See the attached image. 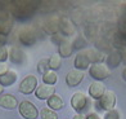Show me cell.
<instances>
[{"label":"cell","instance_id":"cell-3","mask_svg":"<svg viewBox=\"0 0 126 119\" xmlns=\"http://www.w3.org/2000/svg\"><path fill=\"white\" fill-rule=\"evenodd\" d=\"M18 111L22 118L25 119H36L39 115V111L36 109V106L33 105L31 101L23 100L22 102H19L18 105Z\"/></svg>","mask_w":126,"mask_h":119},{"label":"cell","instance_id":"cell-18","mask_svg":"<svg viewBox=\"0 0 126 119\" xmlns=\"http://www.w3.org/2000/svg\"><path fill=\"white\" fill-rule=\"evenodd\" d=\"M75 69L76 70H80V71H84L90 67V61L89 58L86 57V54L84 52H80L76 57H75Z\"/></svg>","mask_w":126,"mask_h":119},{"label":"cell","instance_id":"cell-35","mask_svg":"<svg viewBox=\"0 0 126 119\" xmlns=\"http://www.w3.org/2000/svg\"><path fill=\"white\" fill-rule=\"evenodd\" d=\"M120 52H121V56H122V61H125V64H126V48L120 50Z\"/></svg>","mask_w":126,"mask_h":119},{"label":"cell","instance_id":"cell-2","mask_svg":"<svg viewBox=\"0 0 126 119\" xmlns=\"http://www.w3.org/2000/svg\"><path fill=\"white\" fill-rule=\"evenodd\" d=\"M89 75L95 82H102L111 75V70L106 64H93L89 67Z\"/></svg>","mask_w":126,"mask_h":119},{"label":"cell","instance_id":"cell-33","mask_svg":"<svg viewBox=\"0 0 126 119\" xmlns=\"http://www.w3.org/2000/svg\"><path fill=\"white\" fill-rule=\"evenodd\" d=\"M85 119H100V117L96 113H90V114H88L85 117Z\"/></svg>","mask_w":126,"mask_h":119},{"label":"cell","instance_id":"cell-20","mask_svg":"<svg viewBox=\"0 0 126 119\" xmlns=\"http://www.w3.org/2000/svg\"><path fill=\"white\" fill-rule=\"evenodd\" d=\"M58 52H59V56L63 58H67L70 57L73 52V47H72V43L70 40H63L59 45H58Z\"/></svg>","mask_w":126,"mask_h":119},{"label":"cell","instance_id":"cell-8","mask_svg":"<svg viewBox=\"0 0 126 119\" xmlns=\"http://www.w3.org/2000/svg\"><path fill=\"white\" fill-rule=\"evenodd\" d=\"M71 106L73 110H76L77 113L82 111L85 107L88 106V97L82 92H76L73 93L71 97Z\"/></svg>","mask_w":126,"mask_h":119},{"label":"cell","instance_id":"cell-37","mask_svg":"<svg viewBox=\"0 0 126 119\" xmlns=\"http://www.w3.org/2000/svg\"><path fill=\"white\" fill-rule=\"evenodd\" d=\"M121 75H122V79L126 82V66H125V69L122 70V74H121Z\"/></svg>","mask_w":126,"mask_h":119},{"label":"cell","instance_id":"cell-24","mask_svg":"<svg viewBox=\"0 0 126 119\" xmlns=\"http://www.w3.org/2000/svg\"><path fill=\"white\" fill-rule=\"evenodd\" d=\"M62 66V57L59 54H53L49 57V67L50 70L53 71H57L58 69H61Z\"/></svg>","mask_w":126,"mask_h":119},{"label":"cell","instance_id":"cell-38","mask_svg":"<svg viewBox=\"0 0 126 119\" xmlns=\"http://www.w3.org/2000/svg\"><path fill=\"white\" fill-rule=\"evenodd\" d=\"M3 92H4V87L1 86V84H0V95H1Z\"/></svg>","mask_w":126,"mask_h":119},{"label":"cell","instance_id":"cell-34","mask_svg":"<svg viewBox=\"0 0 126 119\" xmlns=\"http://www.w3.org/2000/svg\"><path fill=\"white\" fill-rule=\"evenodd\" d=\"M5 43H7V36H4V35L0 34V48L5 47Z\"/></svg>","mask_w":126,"mask_h":119},{"label":"cell","instance_id":"cell-14","mask_svg":"<svg viewBox=\"0 0 126 119\" xmlns=\"http://www.w3.org/2000/svg\"><path fill=\"white\" fill-rule=\"evenodd\" d=\"M84 53L86 54V57L89 58L90 64L91 62H93V64H103V61H104V58H106L104 53H103L102 50H99V49L90 48V49L84 50Z\"/></svg>","mask_w":126,"mask_h":119},{"label":"cell","instance_id":"cell-10","mask_svg":"<svg viewBox=\"0 0 126 119\" xmlns=\"http://www.w3.org/2000/svg\"><path fill=\"white\" fill-rule=\"evenodd\" d=\"M59 32L64 36H72L75 34V26L68 17H59Z\"/></svg>","mask_w":126,"mask_h":119},{"label":"cell","instance_id":"cell-23","mask_svg":"<svg viewBox=\"0 0 126 119\" xmlns=\"http://www.w3.org/2000/svg\"><path fill=\"white\" fill-rule=\"evenodd\" d=\"M43 80L44 84H48V86H54L58 80V76H57V72L53 70H49L48 72H45L43 75Z\"/></svg>","mask_w":126,"mask_h":119},{"label":"cell","instance_id":"cell-13","mask_svg":"<svg viewBox=\"0 0 126 119\" xmlns=\"http://www.w3.org/2000/svg\"><path fill=\"white\" fill-rule=\"evenodd\" d=\"M106 87L102 82H93L89 86V95L91 98L94 100H99L103 95L106 93Z\"/></svg>","mask_w":126,"mask_h":119},{"label":"cell","instance_id":"cell-29","mask_svg":"<svg viewBox=\"0 0 126 119\" xmlns=\"http://www.w3.org/2000/svg\"><path fill=\"white\" fill-rule=\"evenodd\" d=\"M9 57V49L8 48H5V47H1L0 48V62H4L8 60Z\"/></svg>","mask_w":126,"mask_h":119},{"label":"cell","instance_id":"cell-39","mask_svg":"<svg viewBox=\"0 0 126 119\" xmlns=\"http://www.w3.org/2000/svg\"><path fill=\"white\" fill-rule=\"evenodd\" d=\"M125 34H126V32H125Z\"/></svg>","mask_w":126,"mask_h":119},{"label":"cell","instance_id":"cell-28","mask_svg":"<svg viewBox=\"0 0 126 119\" xmlns=\"http://www.w3.org/2000/svg\"><path fill=\"white\" fill-rule=\"evenodd\" d=\"M85 45H86V40L84 39V36H77L76 39H75V42L72 43V47H73V49H77V50H80V49H82Z\"/></svg>","mask_w":126,"mask_h":119},{"label":"cell","instance_id":"cell-25","mask_svg":"<svg viewBox=\"0 0 126 119\" xmlns=\"http://www.w3.org/2000/svg\"><path fill=\"white\" fill-rule=\"evenodd\" d=\"M40 117H41V119H58V114H57L55 111L50 110L49 107L41 109V111H40Z\"/></svg>","mask_w":126,"mask_h":119},{"label":"cell","instance_id":"cell-5","mask_svg":"<svg viewBox=\"0 0 126 119\" xmlns=\"http://www.w3.org/2000/svg\"><path fill=\"white\" fill-rule=\"evenodd\" d=\"M36 88H37V79L35 75H27L19 83V91L23 95H30L35 92Z\"/></svg>","mask_w":126,"mask_h":119},{"label":"cell","instance_id":"cell-27","mask_svg":"<svg viewBox=\"0 0 126 119\" xmlns=\"http://www.w3.org/2000/svg\"><path fill=\"white\" fill-rule=\"evenodd\" d=\"M118 30L126 32V4L124 9L121 10V16H120V20H118Z\"/></svg>","mask_w":126,"mask_h":119},{"label":"cell","instance_id":"cell-12","mask_svg":"<svg viewBox=\"0 0 126 119\" xmlns=\"http://www.w3.org/2000/svg\"><path fill=\"white\" fill-rule=\"evenodd\" d=\"M53 95H55L54 86H48V84H41L35 91V96L39 100H48Z\"/></svg>","mask_w":126,"mask_h":119},{"label":"cell","instance_id":"cell-31","mask_svg":"<svg viewBox=\"0 0 126 119\" xmlns=\"http://www.w3.org/2000/svg\"><path fill=\"white\" fill-rule=\"evenodd\" d=\"M63 40H64V38H63V35L61 32L58 34H54V35H51V43L53 44H57V45H59Z\"/></svg>","mask_w":126,"mask_h":119},{"label":"cell","instance_id":"cell-30","mask_svg":"<svg viewBox=\"0 0 126 119\" xmlns=\"http://www.w3.org/2000/svg\"><path fill=\"white\" fill-rule=\"evenodd\" d=\"M104 119H120V113H118L116 109L110 110V111H107V113H106Z\"/></svg>","mask_w":126,"mask_h":119},{"label":"cell","instance_id":"cell-19","mask_svg":"<svg viewBox=\"0 0 126 119\" xmlns=\"http://www.w3.org/2000/svg\"><path fill=\"white\" fill-rule=\"evenodd\" d=\"M17 80V72L14 70H8L5 74L0 75V84L3 87H9L13 86Z\"/></svg>","mask_w":126,"mask_h":119},{"label":"cell","instance_id":"cell-6","mask_svg":"<svg viewBox=\"0 0 126 119\" xmlns=\"http://www.w3.org/2000/svg\"><path fill=\"white\" fill-rule=\"evenodd\" d=\"M37 32L32 27H23L19 31V40L23 45H32L36 43Z\"/></svg>","mask_w":126,"mask_h":119},{"label":"cell","instance_id":"cell-21","mask_svg":"<svg viewBox=\"0 0 126 119\" xmlns=\"http://www.w3.org/2000/svg\"><path fill=\"white\" fill-rule=\"evenodd\" d=\"M47 104H48L49 109L53 110V111L62 110L63 106H64V104H63V100L59 97V96H57V95H53L51 97H49V98L47 100Z\"/></svg>","mask_w":126,"mask_h":119},{"label":"cell","instance_id":"cell-26","mask_svg":"<svg viewBox=\"0 0 126 119\" xmlns=\"http://www.w3.org/2000/svg\"><path fill=\"white\" fill-rule=\"evenodd\" d=\"M49 70H50V67H49V58L40 60L39 64H37V71H39L41 75H44L45 72H48Z\"/></svg>","mask_w":126,"mask_h":119},{"label":"cell","instance_id":"cell-22","mask_svg":"<svg viewBox=\"0 0 126 119\" xmlns=\"http://www.w3.org/2000/svg\"><path fill=\"white\" fill-rule=\"evenodd\" d=\"M9 58L14 64H21L23 61V52L19 47H12L9 48Z\"/></svg>","mask_w":126,"mask_h":119},{"label":"cell","instance_id":"cell-4","mask_svg":"<svg viewBox=\"0 0 126 119\" xmlns=\"http://www.w3.org/2000/svg\"><path fill=\"white\" fill-rule=\"evenodd\" d=\"M116 102H117V97L114 95V92H112V91H106V93L98 100V106L102 110L110 111V110L114 109Z\"/></svg>","mask_w":126,"mask_h":119},{"label":"cell","instance_id":"cell-15","mask_svg":"<svg viewBox=\"0 0 126 119\" xmlns=\"http://www.w3.org/2000/svg\"><path fill=\"white\" fill-rule=\"evenodd\" d=\"M106 61H107V66L108 67H112V69H116V67L120 66V64L122 62V56H121V52L120 50H112L106 57Z\"/></svg>","mask_w":126,"mask_h":119},{"label":"cell","instance_id":"cell-11","mask_svg":"<svg viewBox=\"0 0 126 119\" xmlns=\"http://www.w3.org/2000/svg\"><path fill=\"white\" fill-rule=\"evenodd\" d=\"M43 29L45 32L54 35L59 32V17H50L43 22Z\"/></svg>","mask_w":126,"mask_h":119},{"label":"cell","instance_id":"cell-7","mask_svg":"<svg viewBox=\"0 0 126 119\" xmlns=\"http://www.w3.org/2000/svg\"><path fill=\"white\" fill-rule=\"evenodd\" d=\"M12 27H13V21L12 17H10V13L7 10H0V34L7 36L12 31Z\"/></svg>","mask_w":126,"mask_h":119},{"label":"cell","instance_id":"cell-17","mask_svg":"<svg viewBox=\"0 0 126 119\" xmlns=\"http://www.w3.org/2000/svg\"><path fill=\"white\" fill-rule=\"evenodd\" d=\"M112 45L116 47L117 50H122L126 48V34L117 30L116 32L113 34V38H112Z\"/></svg>","mask_w":126,"mask_h":119},{"label":"cell","instance_id":"cell-1","mask_svg":"<svg viewBox=\"0 0 126 119\" xmlns=\"http://www.w3.org/2000/svg\"><path fill=\"white\" fill-rule=\"evenodd\" d=\"M10 9L9 13L13 14L17 18H27L35 13L39 3L31 1V0H17V1L10 3Z\"/></svg>","mask_w":126,"mask_h":119},{"label":"cell","instance_id":"cell-9","mask_svg":"<svg viewBox=\"0 0 126 119\" xmlns=\"http://www.w3.org/2000/svg\"><path fill=\"white\" fill-rule=\"evenodd\" d=\"M84 76H85V72H84V71H80V70L73 69V70H71V71L67 74V76H66V83H67L68 87H77L79 84L82 82Z\"/></svg>","mask_w":126,"mask_h":119},{"label":"cell","instance_id":"cell-16","mask_svg":"<svg viewBox=\"0 0 126 119\" xmlns=\"http://www.w3.org/2000/svg\"><path fill=\"white\" fill-rule=\"evenodd\" d=\"M18 105L19 104L14 96H12V95H1L0 96V106L4 107V109L12 110V109H16Z\"/></svg>","mask_w":126,"mask_h":119},{"label":"cell","instance_id":"cell-32","mask_svg":"<svg viewBox=\"0 0 126 119\" xmlns=\"http://www.w3.org/2000/svg\"><path fill=\"white\" fill-rule=\"evenodd\" d=\"M9 69H8V65L5 64H3V62H0V75H3V74H5V72H7Z\"/></svg>","mask_w":126,"mask_h":119},{"label":"cell","instance_id":"cell-36","mask_svg":"<svg viewBox=\"0 0 126 119\" xmlns=\"http://www.w3.org/2000/svg\"><path fill=\"white\" fill-rule=\"evenodd\" d=\"M73 119H85V117H84V114H76L73 117Z\"/></svg>","mask_w":126,"mask_h":119}]
</instances>
